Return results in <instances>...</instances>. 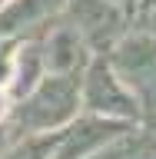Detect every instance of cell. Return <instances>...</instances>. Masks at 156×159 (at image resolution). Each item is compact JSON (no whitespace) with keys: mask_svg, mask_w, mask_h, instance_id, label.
Listing matches in <instances>:
<instances>
[{"mask_svg":"<svg viewBox=\"0 0 156 159\" xmlns=\"http://www.w3.org/2000/svg\"><path fill=\"white\" fill-rule=\"evenodd\" d=\"M73 103H77V86H73V80H67L63 73L53 80H47L43 86L33 93V99L30 103H23L17 113L20 126H57L60 119H67L70 113H73Z\"/></svg>","mask_w":156,"mask_h":159,"instance_id":"6da1fadb","label":"cell"},{"mask_svg":"<svg viewBox=\"0 0 156 159\" xmlns=\"http://www.w3.org/2000/svg\"><path fill=\"white\" fill-rule=\"evenodd\" d=\"M70 13H73L77 30L97 47H103V40H110L120 30V10L113 0H73Z\"/></svg>","mask_w":156,"mask_h":159,"instance_id":"7a4b0ae2","label":"cell"},{"mask_svg":"<svg viewBox=\"0 0 156 159\" xmlns=\"http://www.w3.org/2000/svg\"><path fill=\"white\" fill-rule=\"evenodd\" d=\"M116 66L123 73V80L136 83L139 89L156 93V40H149V37L126 40L116 57Z\"/></svg>","mask_w":156,"mask_h":159,"instance_id":"3957f363","label":"cell"},{"mask_svg":"<svg viewBox=\"0 0 156 159\" xmlns=\"http://www.w3.org/2000/svg\"><path fill=\"white\" fill-rule=\"evenodd\" d=\"M87 103L93 109H110V113H136V106L130 103V96L123 93V86L116 83V76H113L103 63H97V66L90 70Z\"/></svg>","mask_w":156,"mask_h":159,"instance_id":"277c9868","label":"cell"},{"mask_svg":"<svg viewBox=\"0 0 156 159\" xmlns=\"http://www.w3.org/2000/svg\"><path fill=\"white\" fill-rule=\"evenodd\" d=\"M63 0H7V7L0 10V33H10V30H20L27 23H37L57 10Z\"/></svg>","mask_w":156,"mask_h":159,"instance_id":"5b68a950","label":"cell"},{"mask_svg":"<svg viewBox=\"0 0 156 159\" xmlns=\"http://www.w3.org/2000/svg\"><path fill=\"white\" fill-rule=\"evenodd\" d=\"M50 66L57 73H70L73 66L83 63V43H80L77 30H57L53 40H50Z\"/></svg>","mask_w":156,"mask_h":159,"instance_id":"8992f818","label":"cell"},{"mask_svg":"<svg viewBox=\"0 0 156 159\" xmlns=\"http://www.w3.org/2000/svg\"><path fill=\"white\" fill-rule=\"evenodd\" d=\"M110 136H116V126L97 123V119H87L83 126H77L73 133H70L67 149H63V159H80L90 146H97V143H103V139H110Z\"/></svg>","mask_w":156,"mask_h":159,"instance_id":"52a82bcc","label":"cell"},{"mask_svg":"<svg viewBox=\"0 0 156 159\" xmlns=\"http://www.w3.org/2000/svg\"><path fill=\"white\" fill-rule=\"evenodd\" d=\"M13 43H3L0 47V83H7L10 80V73H13Z\"/></svg>","mask_w":156,"mask_h":159,"instance_id":"ba28073f","label":"cell"},{"mask_svg":"<svg viewBox=\"0 0 156 159\" xmlns=\"http://www.w3.org/2000/svg\"><path fill=\"white\" fill-rule=\"evenodd\" d=\"M47 146H50L47 139H43L40 146H30V143H23V146H20L10 159H47V156H43V152H47Z\"/></svg>","mask_w":156,"mask_h":159,"instance_id":"9c48e42d","label":"cell"},{"mask_svg":"<svg viewBox=\"0 0 156 159\" xmlns=\"http://www.w3.org/2000/svg\"><path fill=\"white\" fill-rule=\"evenodd\" d=\"M116 3H126V7H130V3H136V0H116Z\"/></svg>","mask_w":156,"mask_h":159,"instance_id":"30bf717a","label":"cell"},{"mask_svg":"<svg viewBox=\"0 0 156 159\" xmlns=\"http://www.w3.org/2000/svg\"><path fill=\"white\" fill-rule=\"evenodd\" d=\"M0 113H3V96H0Z\"/></svg>","mask_w":156,"mask_h":159,"instance_id":"8fae6325","label":"cell"},{"mask_svg":"<svg viewBox=\"0 0 156 159\" xmlns=\"http://www.w3.org/2000/svg\"><path fill=\"white\" fill-rule=\"evenodd\" d=\"M0 3H3V0H0Z\"/></svg>","mask_w":156,"mask_h":159,"instance_id":"7c38bea8","label":"cell"}]
</instances>
